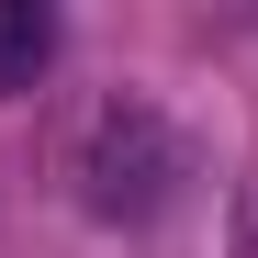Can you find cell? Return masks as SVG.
Segmentation results:
<instances>
[{
	"instance_id": "6da1fadb",
	"label": "cell",
	"mask_w": 258,
	"mask_h": 258,
	"mask_svg": "<svg viewBox=\"0 0 258 258\" xmlns=\"http://www.w3.org/2000/svg\"><path fill=\"white\" fill-rule=\"evenodd\" d=\"M191 180V146L180 123H168L157 101H101L90 135H79V202L101 213V225H146V213H168Z\"/></svg>"
},
{
	"instance_id": "3957f363",
	"label": "cell",
	"mask_w": 258,
	"mask_h": 258,
	"mask_svg": "<svg viewBox=\"0 0 258 258\" xmlns=\"http://www.w3.org/2000/svg\"><path fill=\"white\" fill-rule=\"evenodd\" d=\"M236 258H258V191H247V225H236Z\"/></svg>"
},
{
	"instance_id": "7a4b0ae2",
	"label": "cell",
	"mask_w": 258,
	"mask_h": 258,
	"mask_svg": "<svg viewBox=\"0 0 258 258\" xmlns=\"http://www.w3.org/2000/svg\"><path fill=\"white\" fill-rule=\"evenodd\" d=\"M45 56H56V12H45V0H0V101L34 90Z\"/></svg>"
}]
</instances>
